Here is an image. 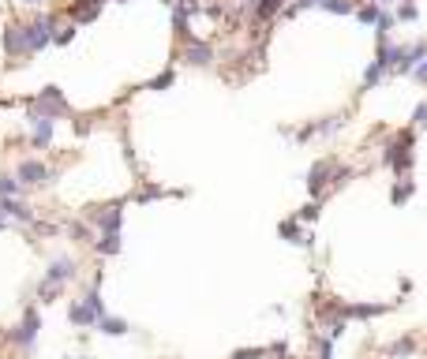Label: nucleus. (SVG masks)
<instances>
[{
  "label": "nucleus",
  "instance_id": "nucleus-5",
  "mask_svg": "<svg viewBox=\"0 0 427 359\" xmlns=\"http://www.w3.org/2000/svg\"><path fill=\"white\" fill-rule=\"evenodd\" d=\"M30 109H34V113H45V116H52V120L72 113V109H68V101H64V94H60V86H45L42 94L30 101Z\"/></svg>",
  "mask_w": 427,
  "mask_h": 359
},
{
  "label": "nucleus",
  "instance_id": "nucleus-24",
  "mask_svg": "<svg viewBox=\"0 0 427 359\" xmlns=\"http://www.w3.org/2000/svg\"><path fill=\"white\" fill-rule=\"evenodd\" d=\"M379 16H382V4H375V0H371V4H360V8H356V19H360V23H367V26H375Z\"/></svg>",
  "mask_w": 427,
  "mask_h": 359
},
{
  "label": "nucleus",
  "instance_id": "nucleus-35",
  "mask_svg": "<svg viewBox=\"0 0 427 359\" xmlns=\"http://www.w3.org/2000/svg\"><path fill=\"white\" fill-rule=\"evenodd\" d=\"M412 79H416V83H423V86H427V57H423V60L416 64V72H412Z\"/></svg>",
  "mask_w": 427,
  "mask_h": 359
},
{
  "label": "nucleus",
  "instance_id": "nucleus-33",
  "mask_svg": "<svg viewBox=\"0 0 427 359\" xmlns=\"http://www.w3.org/2000/svg\"><path fill=\"white\" fill-rule=\"evenodd\" d=\"M318 210H323V206H318V198H315V203H308V206H304L300 214H296V221H300V224H308V221H315V217H318Z\"/></svg>",
  "mask_w": 427,
  "mask_h": 359
},
{
  "label": "nucleus",
  "instance_id": "nucleus-29",
  "mask_svg": "<svg viewBox=\"0 0 427 359\" xmlns=\"http://www.w3.org/2000/svg\"><path fill=\"white\" fill-rule=\"evenodd\" d=\"M394 23H397V16H390V11H382V16H379V23H375V34H379V38H390Z\"/></svg>",
  "mask_w": 427,
  "mask_h": 359
},
{
  "label": "nucleus",
  "instance_id": "nucleus-17",
  "mask_svg": "<svg viewBox=\"0 0 427 359\" xmlns=\"http://www.w3.org/2000/svg\"><path fill=\"white\" fill-rule=\"evenodd\" d=\"M390 307L386 303H349V307H341L345 318H375V314H386Z\"/></svg>",
  "mask_w": 427,
  "mask_h": 359
},
{
  "label": "nucleus",
  "instance_id": "nucleus-41",
  "mask_svg": "<svg viewBox=\"0 0 427 359\" xmlns=\"http://www.w3.org/2000/svg\"><path fill=\"white\" fill-rule=\"evenodd\" d=\"M375 4H394V0H375Z\"/></svg>",
  "mask_w": 427,
  "mask_h": 359
},
{
  "label": "nucleus",
  "instance_id": "nucleus-16",
  "mask_svg": "<svg viewBox=\"0 0 427 359\" xmlns=\"http://www.w3.org/2000/svg\"><path fill=\"white\" fill-rule=\"evenodd\" d=\"M277 232H282V236L289 239V244H300V247H311V244H315V239H311L308 232L300 229V221H296V217H289V221H282V224H277Z\"/></svg>",
  "mask_w": 427,
  "mask_h": 359
},
{
  "label": "nucleus",
  "instance_id": "nucleus-2",
  "mask_svg": "<svg viewBox=\"0 0 427 359\" xmlns=\"http://www.w3.org/2000/svg\"><path fill=\"white\" fill-rule=\"evenodd\" d=\"M26 26V45H30V57L34 52H42L45 45H52V34H57V16H38L30 23H23Z\"/></svg>",
  "mask_w": 427,
  "mask_h": 359
},
{
  "label": "nucleus",
  "instance_id": "nucleus-6",
  "mask_svg": "<svg viewBox=\"0 0 427 359\" xmlns=\"http://www.w3.org/2000/svg\"><path fill=\"white\" fill-rule=\"evenodd\" d=\"M16 176H19L23 188H42V183L52 180V169H49L45 161H38V157H26V161H19Z\"/></svg>",
  "mask_w": 427,
  "mask_h": 359
},
{
  "label": "nucleus",
  "instance_id": "nucleus-1",
  "mask_svg": "<svg viewBox=\"0 0 427 359\" xmlns=\"http://www.w3.org/2000/svg\"><path fill=\"white\" fill-rule=\"evenodd\" d=\"M412 127L409 131H397V135L382 146V165L390 169V172H397V180L401 176H409V169H412Z\"/></svg>",
  "mask_w": 427,
  "mask_h": 359
},
{
  "label": "nucleus",
  "instance_id": "nucleus-37",
  "mask_svg": "<svg viewBox=\"0 0 427 359\" xmlns=\"http://www.w3.org/2000/svg\"><path fill=\"white\" fill-rule=\"evenodd\" d=\"M68 232H72V236H75V239H90V232H87V229H83V224H72V229H68Z\"/></svg>",
  "mask_w": 427,
  "mask_h": 359
},
{
  "label": "nucleus",
  "instance_id": "nucleus-28",
  "mask_svg": "<svg viewBox=\"0 0 427 359\" xmlns=\"http://www.w3.org/2000/svg\"><path fill=\"white\" fill-rule=\"evenodd\" d=\"M162 195H184V191H165V188H154V183H150V188H143L135 195V203H150V198H162Z\"/></svg>",
  "mask_w": 427,
  "mask_h": 359
},
{
  "label": "nucleus",
  "instance_id": "nucleus-9",
  "mask_svg": "<svg viewBox=\"0 0 427 359\" xmlns=\"http://www.w3.org/2000/svg\"><path fill=\"white\" fill-rule=\"evenodd\" d=\"M180 57H184V64L210 68V64H214V45L203 42V38H188V42H184V49H180Z\"/></svg>",
  "mask_w": 427,
  "mask_h": 359
},
{
  "label": "nucleus",
  "instance_id": "nucleus-4",
  "mask_svg": "<svg viewBox=\"0 0 427 359\" xmlns=\"http://www.w3.org/2000/svg\"><path fill=\"white\" fill-rule=\"evenodd\" d=\"M333 176H338V161H333V157H323V161H315L308 169V180H304V183H308V191L318 198L333 183Z\"/></svg>",
  "mask_w": 427,
  "mask_h": 359
},
{
  "label": "nucleus",
  "instance_id": "nucleus-8",
  "mask_svg": "<svg viewBox=\"0 0 427 359\" xmlns=\"http://www.w3.org/2000/svg\"><path fill=\"white\" fill-rule=\"evenodd\" d=\"M26 124H30V142H34V150H45V146L52 142V127H57V120L30 109V113H26Z\"/></svg>",
  "mask_w": 427,
  "mask_h": 359
},
{
  "label": "nucleus",
  "instance_id": "nucleus-14",
  "mask_svg": "<svg viewBox=\"0 0 427 359\" xmlns=\"http://www.w3.org/2000/svg\"><path fill=\"white\" fill-rule=\"evenodd\" d=\"M98 318H101V314L90 307L87 300H75L72 307H68V322H72V326H83V329H87V326H98Z\"/></svg>",
  "mask_w": 427,
  "mask_h": 359
},
{
  "label": "nucleus",
  "instance_id": "nucleus-11",
  "mask_svg": "<svg viewBox=\"0 0 427 359\" xmlns=\"http://www.w3.org/2000/svg\"><path fill=\"white\" fill-rule=\"evenodd\" d=\"M4 52H8V57H30V45H26V26L23 23H8L4 26Z\"/></svg>",
  "mask_w": 427,
  "mask_h": 359
},
{
  "label": "nucleus",
  "instance_id": "nucleus-3",
  "mask_svg": "<svg viewBox=\"0 0 427 359\" xmlns=\"http://www.w3.org/2000/svg\"><path fill=\"white\" fill-rule=\"evenodd\" d=\"M427 57V42H412V45H397L394 49V75H412L416 64Z\"/></svg>",
  "mask_w": 427,
  "mask_h": 359
},
{
  "label": "nucleus",
  "instance_id": "nucleus-7",
  "mask_svg": "<svg viewBox=\"0 0 427 359\" xmlns=\"http://www.w3.org/2000/svg\"><path fill=\"white\" fill-rule=\"evenodd\" d=\"M90 224L98 232H120V224H124V203H109L101 210H90Z\"/></svg>",
  "mask_w": 427,
  "mask_h": 359
},
{
  "label": "nucleus",
  "instance_id": "nucleus-36",
  "mask_svg": "<svg viewBox=\"0 0 427 359\" xmlns=\"http://www.w3.org/2000/svg\"><path fill=\"white\" fill-rule=\"evenodd\" d=\"M289 8H296V11H304V8H323V0H292Z\"/></svg>",
  "mask_w": 427,
  "mask_h": 359
},
{
  "label": "nucleus",
  "instance_id": "nucleus-42",
  "mask_svg": "<svg viewBox=\"0 0 427 359\" xmlns=\"http://www.w3.org/2000/svg\"><path fill=\"white\" fill-rule=\"evenodd\" d=\"M162 4H177V0H162Z\"/></svg>",
  "mask_w": 427,
  "mask_h": 359
},
{
  "label": "nucleus",
  "instance_id": "nucleus-10",
  "mask_svg": "<svg viewBox=\"0 0 427 359\" xmlns=\"http://www.w3.org/2000/svg\"><path fill=\"white\" fill-rule=\"evenodd\" d=\"M38 329H42V318H38V311L30 307V311L23 314V322L16 326V334H11V341H16V344H23V348L30 352V348H34V341H38Z\"/></svg>",
  "mask_w": 427,
  "mask_h": 359
},
{
  "label": "nucleus",
  "instance_id": "nucleus-31",
  "mask_svg": "<svg viewBox=\"0 0 427 359\" xmlns=\"http://www.w3.org/2000/svg\"><path fill=\"white\" fill-rule=\"evenodd\" d=\"M412 352H416V341H412V337L394 341V344H390V355H412Z\"/></svg>",
  "mask_w": 427,
  "mask_h": 359
},
{
  "label": "nucleus",
  "instance_id": "nucleus-13",
  "mask_svg": "<svg viewBox=\"0 0 427 359\" xmlns=\"http://www.w3.org/2000/svg\"><path fill=\"white\" fill-rule=\"evenodd\" d=\"M72 277H75V262H72V258H52L42 281H49V285H60V288H64V285L72 281Z\"/></svg>",
  "mask_w": 427,
  "mask_h": 359
},
{
  "label": "nucleus",
  "instance_id": "nucleus-32",
  "mask_svg": "<svg viewBox=\"0 0 427 359\" xmlns=\"http://www.w3.org/2000/svg\"><path fill=\"white\" fill-rule=\"evenodd\" d=\"M172 79H177L172 72H162L157 79H150V83H146V90H169V86H172Z\"/></svg>",
  "mask_w": 427,
  "mask_h": 359
},
{
  "label": "nucleus",
  "instance_id": "nucleus-26",
  "mask_svg": "<svg viewBox=\"0 0 427 359\" xmlns=\"http://www.w3.org/2000/svg\"><path fill=\"white\" fill-rule=\"evenodd\" d=\"M397 19H401V23H416L420 19V8L412 4V0H401V4H397Z\"/></svg>",
  "mask_w": 427,
  "mask_h": 359
},
{
  "label": "nucleus",
  "instance_id": "nucleus-39",
  "mask_svg": "<svg viewBox=\"0 0 427 359\" xmlns=\"http://www.w3.org/2000/svg\"><path fill=\"white\" fill-rule=\"evenodd\" d=\"M19 4H30V8H38V4H45V0H19Z\"/></svg>",
  "mask_w": 427,
  "mask_h": 359
},
{
  "label": "nucleus",
  "instance_id": "nucleus-27",
  "mask_svg": "<svg viewBox=\"0 0 427 359\" xmlns=\"http://www.w3.org/2000/svg\"><path fill=\"white\" fill-rule=\"evenodd\" d=\"M75 34H79V23H68V26H60V30L52 34V42H57V45H68V42H75Z\"/></svg>",
  "mask_w": 427,
  "mask_h": 359
},
{
  "label": "nucleus",
  "instance_id": "nucleus-23",
  "mask_svg": "<svg viewBox=\"0 0 427 359\" xmlns=\"http://www.w3.org/2000/svg\"><path fill=\"white\" fill-rule=\"evenodd\" d=\"M386 75H390V72H386V68H382L379 60H371V64H367V72H364V90H371V86H379V83H382Z\"/></svg>",
  "mask_w": 427,
  "mask_h": 359
},
{
  "label": "nucleus",
  "instance_id": "nucleus-18",
  "mask_svg": "<svg viewBox=\"0 0 427 359\" xmlns=\"http://www.w3.org/2000/svg\"><path fill=\"white\" fill-rule=\"evenodd\" d=\"M282 8H285V0H255V8H251V19H255V23H270Z\"/></svg>",
  "mask_w": 427,
  "mask_h": 359
},
{
  "label": "nucleus",
  "instance_id": "nucleus-25",
  "mask_svg": "<svg viewBox=\"0 0 427 359\" xmlns=\"http://www.w3.org/2000/svg\"><path fill=\"white\" fill-rule=\"evenodd\" d=\"M19 191H23L19 176H0V198H19Z\"/></svg>",
  "mask_w": 427,
  "mask_h": 359
},
{
  "label": "nucleus",
  "instance_id": "nucleus-43",
  "mask_svg": "<svg viewBox=\"0 0 427 359\" xmlns=\"http://www.w3.org/2000/svg\"><path fill=\"white\" fill-rule=\"evenodd\" d=\"M120 4H128V0H120Z\"/></svg>",
  "mask_w": 427,
  "mask_h": 359
},
{
  "label": "nucleus",
  "instance_id": "nucleus-30",
  "mask_svg": "<svg viewBox=\"0 0 427 359\" xmlns=\"http://www.w3.org/2000/svg\"><path fill=\"white\" fill-rule=\"evenodd\" d=\"M412 131H427V101H420L412 109Z\"/></svg>",
  "mask_w": 427,
  "mask_h": 359
},
{
  "label": "nucleus",
  "instance_id": "nucleus-38",
  "mask_svg": "<svg viewBox=\"0 0 427 359\" xmlns=\"http://www.w3.org/2000/svg\"><path fill=\"white\" fill-rule=\"evenodd\" d=\"M4 229H8V214L0 210V232H4Z\"/></svg>",
  "mask_w": 427,
  "mask_h": 359
},
{
  "label": "nucleus",
  "instance_id": "nucleus-20",
  "mask_svg": "<svg viewBox=\"0 0 427 359\" xmlns=\"http://www.w3.org/2000/svg\"><path fill=\"white\" fill-rule=\"evenodd\" d=\"M98 329H101V334H109V337H124L131 326L124 322V318H109V314H101V318H98Z\"/></svg>",
  "mask_w": 427,
  "mask_h": 359
},
{
  "label": "nucleus",
  "instance_id": "nucleus-12",
  "mask_svg": "<svg viewBox=\"0 0 427 359\" xmlns=\"http://www.w3.org/2000/svg\"><path fill=\"white\" fill-rule=\"evenodd\" d=\"M101 8H105V0H75V4L68 8V16H72V23H94L98 16H101Z\"/></svg>",
  "mask_w": 427,
  "mask_h": 359
},
{
  "label": "nucleus",
  "instance_id": "nucleus-22",
  "mask_svg": "<svg viewBox=\"0 0 427 359\" xmlns=\"http://www.w3.org/2000/svg\"><path fill=\"white\" fill-rule=\"evenodd\" d=\"M412 191H416V183H412V180L405 176V183H394V188H390V203H394V206L409 203V198H412Z\"/></svg>",
  "mask_w": 427,
  "mask_h": 359
},
{
  "label": "nucleus",
  "instance_id": "nucleus-21",
  "mask_svg": "<svg viewBox=\"0 0 427 359\" xmlns=\"http://www.w3.org/2000/svg\"><path fill=\"white\" fill-rule=\"evenodd\" d=\"M356 0H323V11H330V16H356Z\"/></svg>",
  "mask_w": 427,
  "mask_h": 359
},
{
  "label": "nucleus",
  "instance_id": "nucleus-34",
  "mask_svg": "<svg viewBox=\"0 0 427 359\" xmlns=\"http://www.w3.org/2000/svg\"><path fill=\"white\" fill-rule=\"evenodd\" d=\"M266 355V348H244V352H236L233 359H262Z\"/></svg>",
  "mask_w": 427,
  "mask_h": 359
},
{
  "label": "nucleus",
  "instance_id": "nucleus-19",
  "mask_svg": "<svg viewBox=\"0 0 427 359\" xmlns=\"http://www.w3.org/2000/svg\"><path fill=\"white\" fill-rule=\"evenodd\" d=\"M94 251H98V255H105V258L120 255V232H101L94 239Z\"/></svg>",
  "mask_w": 427,
  "mask_h": 359
},
{
  "label": "nucleus",
  "instance_id": "nucleus-40",
  "mask_svg": "<svg viewBox=\"0 0 427 359\" xmlns=\"http://www.w3.org/2000/svg\"><path fill=\"white\" fill-rule=\"evenodd\" d=\"M240 4H244V8H255V0H240Z\"/></svg>",
  "mask_w": 427,
  "mask_h": 359
},
{
  "label": "nucleus",
  "instance_id": "nucleus-15",
  "mask_svg": "<svg viewBox=\"0 0 427 359\" xmlns=\"http://www.w3.org/2000/svg\"><path fill=\"white\" fill-rule=\"evenodd\" d=\"M0 210L11 217V221H23V224H34V210L19 203V198H0Z\"/></svg>",
  "mask_w": 427,
  "mask_h": 359
}]
</instances>
